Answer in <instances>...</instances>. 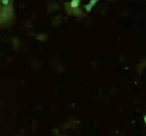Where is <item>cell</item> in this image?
<instances>
[{
	"label": "cell",
	"instance_id": "7c38bea8",
	"mask_svg": "<svg viewBox=\"0 0 146 136\" xmlns=\"http://www.w3.org/2000/svg\"><path fill=\"white\" fill-rule=\"evenodd\" d=\"M143 118H144V121H145V124H146V115H144V116H143Z\"/></svg>",
	"mask_w": 146,
	"mask_h": 136
},
{
	"label": "cell",
	"instance_id": "7a4b0ae2",
	"mask_svg": "<svg viewBox=\"0 0 146 136\" xmlns=\"http://www.w3.org/2000/svg\"><path fill=\"white\" fill-rule=\"evenodd\" d=\"M72 15H74V16H76L78 18H82V17H84L86 16V13L82 10V8H72Z\"/></svg>",
	"mask_w": 146,
	"mask_h": 136
},
{
	"label": "cell",
	"instance_id": "5b68a950",
	"mask_svg": "<svg viewBox=\"0 0 146 136\" xmlns=\"http://www.w3.org/2000/svg\"><path fill=\"white\" fill-rule=\"evenodd\" d=\"M98 1H99V0H90V1L84 6V10H86L87 13H91L92 8L94 7V5H96Z\"/></svg>",
	"mask_w": 146,
	"mask_h": 136
},
{
	"label": "cell",
	"instance_id": "30bf717a",
	"mask_svg": "<svg viewBox=\"0 0 146 136\" xmlns=\"http://www.w3.org/2000/svg\"><path fill=\"white\" fill-rule=\"evenodd\" d=\"M13 44H14V47H15V50H18L19 44H20V42H19L18 37H14V38H13Z\"/></svg>",
	"mask_w": 146,
	"mask_h": 136
},
{
	"label": "cell",
	"instance_id": "277c9868",
	"mask_svg": "<svg viewBox=\"0 0 146 136\" xmlns=\"http://www.w3.org/2000/svg\"><path fill=\"white\" fill-rule=\"evenodd\" d=\"M58 8H60V5L53 0V1H51V2L48 3V9H47V11H48V13H53L55 10H57Z\"/></svg>",
	"mask_w": 146,
	"mask_h": 136
},
{
	"label": "cell",
	"instance_id": "4fadbf2b",
	"mask_svg": "<svg viewBox=\"0 0 146 136\" xmlns=\"http://www.w3.org/2000/svg\"><path fill=\"white\" fill-rule=\"evenodd\" d=\"M108 1H112V0H108Z\"/></svg>",
	"mask_w": 146,
	"mask_h": 136
},
{
	"label": "cell",
	"instance_id": "ba28073f",
	"mask_svg": "<svg viewBox=\"0 0 146 136\" xmlns=\"http://www.w3.org/2000/svg\"><path fill=\"white\" fill-rule=\"evenodd\" d=\"M36 39L42 40V42H45L47 39V34H38V35H36Z\"/></svg>",
	"mask_w": 146,
	"mask_h": 136
},
{
	"label": "cell",
	"instance_id": "52a82bcc",
	"mask_svg": "<svg viewBox=\"0 0 146 136\" xmlns=\"http://www.w3.org/2000/svg\"><path fill=\"white\" fill-rule=\"evenodd\" d=\"M64 7H65V11H66V14L72 15V7H71V5L68 3V2H64Z\"/></svg>",
	"mask_w": 146,
	"mask_h": 136
},
{
	"label": "cell",
	"instance_id": "8fae6325",
	"mask_svg": "<svg viewBox=\"0 0 146 136\" xmlns=\"http://www.w3.org/2000/svg\"><path fill=\"white\" fill-rule=\"evenodd\" d=\"M0 1H1V5H3V6H6V5H10V3L14 2V0H0Z\"/></svg>",
	"mask_w": 146,
	"mask_h": 136
},
{
	"label": "cell",
	"instance_id": "6da1fadb",
	"mask_svg": "<svg viewBox=\"0 0 146 136\" xmlns=\"http://www.w3.org/2000/svg\"><path fill=\"white\" fill-rule=\"evenodd\" d=\"M15 23L14 2L10 5H1L0 7V25L2 28H9Z\"/></svg>",
	"mask_w": 146,
	"mask_h": 136
},
{
	"label": "cell",
	"instance_id": "3957f363",
	"mask_svg": "<svg viewBox=\"0 0 146 136\" xmlns=\"http://www.w3.org/2000/svg\"><path fill=\"white\" fill-rule=\"evenodd\" d=\"M145 68H146V58H143V60L137 64V68H136L137 73H138V74H141Z\"/></svg>",
	"mask_w": 146,
	"mask_h": 136
},
{
	"label": "cell",
	"instance_id": "9c48e42d",
	"mask_svg": "<svg viewBox=\"0 0 146 136\" xmlns=\"http://www.w3.org/2000/svg\"><path fill=\"white\" fill-rule=\"evenodd\" d=\"M80 2H81V0H72L70 2V5H71L72 8H78L80 6Z\"/></svg>",
	"mask_w": 146,
	"mask_h": 136
},
{
	"label": "cell",
	"instance_id": "8992f818",
	"mask_svg": "<svg viewBox=\"0 0 146 136\" xmlns=\"http://www.w3.org/2000/svg\"><path fill=\"white\" fill-rule=\"evenodd\" d=\"M61 21H62V17L61 16H55L52 19V25L53 26H57V25H60Z\"/></svg>",
	"mask_w": 146,
	"mask_h": 136
}]
</instances>
